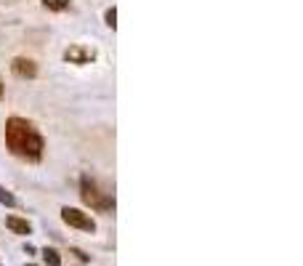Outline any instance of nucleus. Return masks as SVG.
<instances>
[{"label":"nucleus","instance_id":"nucleus-9","mask_svg":"<svg viewBox=\"0 0 303 266\" xmlns=\"http://www.w3.org/2000/svg\"><path fill=\"white\" fill-rule=\"evenodd\" d=\"M0 202H3V205H8V208H14V205H16V197L11 195L5 186H0Z\"/></svg>","mask_w":303,"mask_h":266},{"label":"nucleus","instance_id":"nucleus-12","mask_svg":"<svg viewBox=\"0 0 303 266\" xmlns=\"http://www.w3.org/2000/svg\"><path fill=\"white\" fill-rule=\"evenodd\" d=\"M0 99H3V80H0Z\"/></svg>","mask_w":303,"mask_h":266},{"label":"nucleus","instance_id":"nucleus-3","mask_svg":"<svg viewBox=\"0 0 303 266\" xmlns=\"http://www.w3.org/2000/svg\"><path fill=\"white\" fill-rule=\"evenodd\" d=\"M61 218L64 224L75 226V229H83V231H96V221H93L88 213L77 211V208H61Z\"/></svg>","mask_w":303,"mask_h":266},{"label":"nucleus","instance_id":"nucleus-1","mask_svg":"<svg viewBox=\"0 0 303 266\" xmlns=\"http://www.w3.org/2000/svg\"><path fill=\"white\" fill-rule=\"evenodd\" d=\"M5 144L14 155L27 157V160H40L43 155V136L32 128V123L21 117H11L5 125Z\"/></svg>","mask_w":303,"mask_h":266},{"label":"nucleus","instance_id":"nucleus-5","mask_svg":"<svg viewBox=\"0 0 303 266\" xmlns=\"http://www.w3.org/2000/svg\"><path fill=\"white\" fill-rule=\"evenodd\" d=\"M11 70H14L16 77H24V80H27V77L32 80V77L37 75V64L32 59H24V56H19V59L11 61Z\"/></svg>","mask_w":303,"mask_h":266},{"label":"nucleus","instance_id":"nucleus-4","mask_svg":"<svg viewBox=\"0 0 303 266\" xmlns=\"http://www.w3.org/2000/svg\"><path fill=\"white\" fill-rule=\"evenodd\" d=\"M64 59L69 61V64H85V61L96 59V51L85 48V45H72V48L64 51Z\"/></svg>","mask_w":303,"mask_h":266},{"label":"nucleus","instance_id":"nucleus-8","mask_svg":"<svg viewBox=\"0 0 303 266\" xmlns=\"http://www.w3.org/2000/svg\"><path fill=\"white\" fill-rule=\"evenodd\" d=\"M43 5L48 11H64V8H69V0H43Z\"/></svg>","mask_w":303,"mask_h":266},{"label":"nucleus","instance_id":"nucleus-11","mask_svg":"<svg viewBox=\"0 0 303 266\" xmlns=\"http://www.w3.org/2000/svg\"><path fill=\"white\" fill-rule=\"evenodd\" d=\"M72 253H75V256L80 258V261H88V258H91V256H85V253H83V250H77V248H75V250H72Z\"/></svg>","mask_w":303,"mask_h":266},{"label":"nucleus","instance_id":"nucleus-13","mask_svg":"<svg viewBox=\"0 0 303 266\" xmlns=\"http://www.w3.org/2000/svg\"><path fill=\"white\" fill-rule=\"evenodd\" d=\"M27 266H35V264H27Z\"/></svg>","mask_w":303,"mask_h":266},{"label":"nucleus","instance_id":"nucleus-6","mask_svg":"<svg viewBox=\"0 0 303 266\" xmlns=\"http://www.w3.org/2000/svg\"><path fill=\"white\" fill-rule=\"evenodd\" d=\"M5 226H8L14 234H30V231H32L30 221H24V218H16V216H8V218H5Z\"/></svg>","mask_w":303,"mask_h":266},{"label":"nucleus","instance_id":"nucleus-10","mask_svg":"<svg viewBox=\"0 0 303 266\" xmlns=\"http://www.w3.org/2000/svg\"><path fill=\"white\" fill-rule=\"evenodd\" d=\"M104 19H106V27H112V30L117 27V8H115V5H112V8L104 14Z\"/></svg>","mask_w":303,"mask_h":266},{"label":"nucleus","instance_id":"nucleus-2","mask_svg":"<svg viewBox=\"0 0 303 266\" xmlns=\"http://www.w3.org/2000/svg\"><path fill=\"white\" fill-rule=\"evenodd\" d=\"M83 202L99 211H115V197H101V192H96V184L91 178H83Z\"/></svg>","mask_w":303,"mask_h":266},{"label":"nucleus","instance_id":"nucleus-7","mask_svg":"<svg viewBox=\"0 0 303 266\" xmlns=\"http://www.w3.org/2000/svg\"><path fill=\"white\" fill-rule=\"evenodd\" d=\"M43 261H46L48 266H61V256L56 248H43Z\"/></svg>","mask_w":303,"mask_h":266}]
</instances>
